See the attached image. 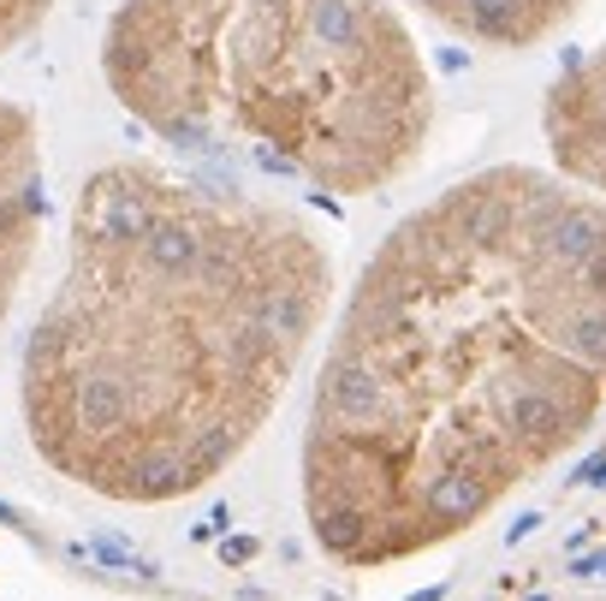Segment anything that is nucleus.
I'll use <instances>...</instances> for the list:
<instances>
[{
    "instance_id": "obj_2",
    "label": "nucleus",
    "mask_w": 606,
    "mask_h": 601,
    "mask_svg": "<svg viewBox=\"0 0 606 601\" xmlns=\"http://www.w3.org/2000/svg\"><path fill=\"white\" fill-rule=\"evenodd\" d=\"M333 304L298 209L113 161L71 209L66 281L24 351V423L78 489L161 506L262 435Z\"/></svg>"
},
{
    "instance_id": "obj_5",
    "label": "nucleus",
    "mask_w": 606,
    "mask_h": 601,
    "mask_svg": "<svg viewBox=\"0 0 606 601\" xmlns=\"http://www.w3.org/2000/svg\"><path fill=\"white\" fill-rule=\"evenodd\" d=\"M553 173L606 197V36L571 72H559L541 108Z\"/></svg>"
},
{
    "instance_id": "obj_3",
    "label": "nucleus",
    "mask_w": 606,
    "mask_h": 601,
    "mask_svg": "<svg viewBox=\"0 0 606 601\" xmlns=\"http://www.w3.org/2000/svg\"><path fill=\"white\" fill-rule=\"evenodd\" d=\"M101 72L173 150L333 197L405 179L434 131V78L393 0H120Z\"/></svg>"
},
{
    "instance_id": "obj_6",
    "label": "nucleus",
    "mask_w": 606,
    "mask_h": 601,
    "mask_svg": "<svg viewBox=\"0 0 606 601\" xmlns=\"http://www.w3.org/2000/svg\"><path fill=\"white\" fill-rule=\"evenodd\" d=\"M405 7L428 12L440 31L482 42V48H536L588 0H405Z\"/></svg>"
},
{
    "instance_id": "obj_4",
    "label": "nucleus",
    "mask_w": 606,
    "mask_h": 601,
    "mask_svg": "<svg viewBox=\"0 0 606 601\" xmlns=\"http://www.w3.org/2000/svg\"><path fill=\"white\" fill-rule=\"evenodd\" d=\"M54 0H0V61L12 48H24L42 24H48ZM42 131L36 113L24 101H12L0 90V316L19 298V281L36 256V232H42Z\"/></svg>"
},
{
    "instance_id": "obj_1",
    "label": "nucleus",
    "mask_w": 606,
    "mask_h": 601,
    "mask_svg": "<svg viewBox=\"0 0 606 601\" xmlns=\"http://www.w3.org/2000/svg\"><path fill=\"white\" fill-rule=\"evenodd\" d=\"M606 412V197L487 167L363 262L304 435L339 566H398L487 518Z\"/></svg>"
}]
</instances>
